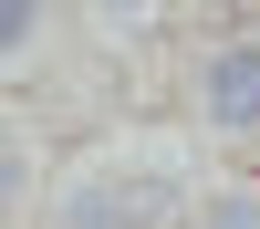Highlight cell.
<instances>
[{
	"label": "cell",
	"instance_id": "obj_1",
	"mask_svg": "<svg viewBox=\"0 0 260 229\" xmlns=\"http://www.w3.org/2000/svg\"><path fill=\"white\" fill-rule=\"evenodd\" d=\"M177 219H187V177L156 156H125V167L94 156L52 198V229H177Z\"/></svg>",
	"mask_w": 260,
	"mask_h": 229
},
{
	"label": "cell",
	"instance_id": "obj_2",
	"mask_svg": "<svg viewBox=\"0 0 260 229\" xmlns=\"http://www.w3.org/2000/svg\"><path fill=\"white\" fill-rule=\"evenodd\" d=\"M187 115L219 136H260V42H198L187 52Z\"/></svg>",
	"mask_w": 260,
	"mask_h": 229
},
{
	"label": "cell",
	"instance_id": "obj_3",
	"mask_svg": "<svg viewBox=\"0 0 260 229\" xmlns=\"http://www.w3.org/2000/svg\"><path fill=\"white\" fill-rule=\"evenodd\" d=\"M198 229H260V187H219V198H198Z\"/></svg>",
	"mask_w": 260,
	"mask_h": 229
},
{
	"label": "cell",
	"instance_id": "obj_4",
	"mask_svg": "<svg viewBox=\"0 0 260 229\" xmlns=\"http://www.w3.org/2000/svg\"><path fill=\"white\" fill-rule=\"evenodd\" d=\"M31 42H42V0H11V11H0V52L21 62V52H31Z\"/></svg>",
	"mask_w": 260,
	"mask_h": 229
}]
</instances>
